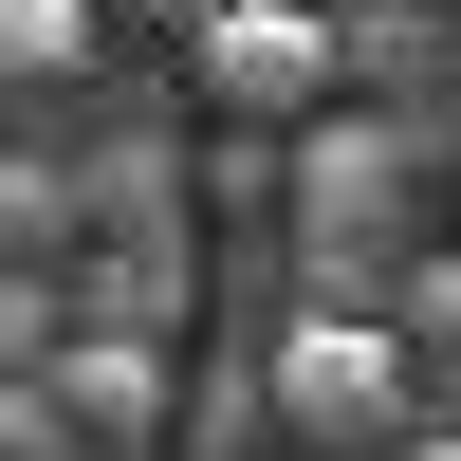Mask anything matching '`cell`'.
I'll return each mask as SVG.
<instances>
[{"instance_id": "cell-6", "label": "cell", "mask_w": 461, "mask_h": 461, "mask_svg": "<svg viewBox=\"0 0 461 461\" xmlns=\"http://www.w3.org/2000/svg\"><path fill=\"white\" fill-rule=\"evenodd\" d=\"M93 221H185V167L167 148H93Z\"/></svg>"}, {"instance_id": "cell-2", "label": "cell", "mask_w": 461, "mask_h": 461, "mask_svg": "<svg viewBox=\"0 0 461 461\" xmlns=\"http://www.w3.org/2000/svg\"><path fill=\"white\" fill-rule=\"evenodd\" d=\"M185 56H203V93L240 111V130H314L332 74H351V19H332V0H221Z\"/></svg>"}, {"instance_id": "cell-10", "label": "cell", "mask_w": 461, "mask_h": 461, "mask_svg": "<svg viewBox=\"0 0 461 461\" xmlns=\"http://www.w3.org/2000/svg\"><path fill=\"white\" fill-rule=\"evenodd\" d=\"M388 461H461V425H406V443H388Z\"/></svg>"}, {"instance_id": "cell-5", "label": "cell", "mask_w": 461, "mask_h": 461, "mask_svg": "<svg viewBox=\"0 0 461 461\" xmlns=\"http://www.w3.org/2000/svg\"><path fill=\"white\" fill-rule=\"evenodd\" d=\"M93 0H0V74H74V56H93Z\"/></svg>"}, {"instance_id": "cell-9", "label": "cell", "mask_w": 461, "mask_h": 461, "mask_svg": "<svg viewBox=\"0 0 461 461\" xmlns=\"http://www.w3.org/2000/svg\"><path fill=\"white\" fill-rule=\"evenodd\" d=\"M93 19H167V37H203V19H221V0H93Z\"/></svg>"}, {"instance_id": "cell-3", "label": "cell", "mask_w": 461, "mask_h": 461, "mask_svg": "<svg viewBox=\"0 0 461 461\" xmlns=\"http://www.w3.org/2000/svg\"><path fill=\"white\" fill-rule=\"evenodd\" d=\"M56 406H74V443H148V425H167V351H148V332H74V351H56Z\"/></svg>"}, {"instance_id": "cell-8", "label": "cell", "mask_w": 461, "mask_h": 461, "mask_svg": "<svg viewBox=\"0 0 461 461\" xmlns=\"http://www.w3.org/2000/svg\"><path fill=\"white\" fill-rule=\"evenodd\" d=\"M37 351H56V295H37V277H0V369H37Z\"/></svg>"}, {"instance_id": "cell-1", "label": "cell", "mask_w": 461, "mask_h": 461, "mask_svg": "<svg viewBox=\"0 0 461 461\" xmlns=\"http://www.w3.org/2000/svg\"><path fill=\"white\" fill-rule=\"evenodd\" d=\"M277 425L314 461H388L406 425H425V369H406L388 314H295L277 332Z\"/></svg>"}, {"instance_id": "cell-11", "label": "cell", "mask_w": 461, "mask_h": 461, "mask_svg": "<svg viewBox=\"0 0 461 461\" xmlns=\"http://www.w3.org/2000/svg\"><path fill=\"white\" fill-rule=\"evenodd\" d=\"M332 19H388V0H332Z\"/></svg>"}, {"instance_id": "cell-4", "label": "cell", "mask_w": 461, "mask_h": 461, "mask_svg": "<svg viewBox=\"0 0 461 461\" xmlns=\"http://www.w3.org/2000/svg\"><path fill=\"white\" fill-rule=\"evenodd\" d=\"M388 332H406V369H425V425H461V258H406Z\"/></svg>"}, {"instance_id": "cell-7", "label": "cell", "mask_w": 461, "mask_h": 461, "mask_svg": "<svg viewBox=\"0 0 461 461\" xmlns=\"http://www.w3.org/2000/svg\"><path fill=\"white\" fill-rule=\"evenodd\" d=\"M0 461H74V406H56V369H37V388L0 369Z\"/></svg>"}]
</instances>
